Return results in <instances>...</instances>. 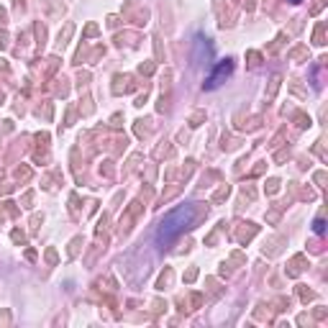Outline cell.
I'll use <instances>...</instances> for the list:
<instances>
[{"label": "cell", "mask_w": 328, "mask_h": 328, "mask_svg": "<svg viewBox=\"0 0 328 328\" xmlns=\"http://www.w3.org/2000/svg\"><path fill=\"white\" fill-rule=\"evenodd\" d=\"M231 72H233V62H231V59L221 62V64L216 67V70H213V75L205 80V85H202V87H205V90H216V87H218V85H221V82H223Z\"/></svg>", "instance_id": "obj_2"}, {"label": "cell", "mask_w": 328, "mask_h": 328, "mask_svg": "<svg viewBox=\"0 0 328 328\" xmlns=\"http://www.w3.org/2000/svg\"><path fill=\"white\" fill-rule=\"evenodd\" d=\"M323 228H326V226H323V221H321V218L313 223V231H315V233H323Z\"/></svg>", "instance_id": "obj_3"}, {"label": "cell", "mask_w": 328, "mask_h": 328, "mask_svg": "<svg viewBox=\"0 0 328 328\" xmlns=\"http://www.w3.org/2000/svg\"><path fill=\"white\" fill-rule=\"evenodd\" d=\"M292 3H300V0H292Z\"/></svg>", "instance_id": "obj_4"}, {"label": "cell", "mask_w": 328, "mask_h": 328, "mask_svg": "<svg viewBox=\"0 0 328 328\" xmlns=\"http://www.w3.org/2000/svg\"><path fill=\"white\" fill-rule=\"evenodd\" d=\"M192 218H195V208L192 205H179L172 213H167V216L162 218V223H159V228H156V244H159L162 249L169 246L185 228H190Z\"/></svg>", "instance_id": "obj_1"}]
</instances>
